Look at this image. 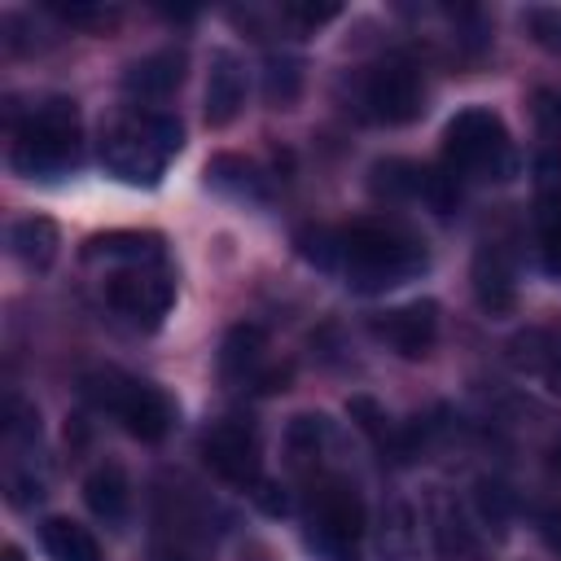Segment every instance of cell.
<instances>
[{"label":"cell","mask_w":561,"mask_h":561,"mask_svg":"<svg viewBox=\"0 0 561 561\" xmlns=\"http://www.w3.org/2000/svg\"><path fill=\"white\" fill-rule=\"evenodd\" d=\"M359 101H364V114L373 123H386V127H403V123L421 118V110H425V83H421L416 61L403 57V53H390L377 66H368L364 88H359Z\"/></svg>","instance_id":"7"},{"label":"cell","mask_w":561,"mask_h":561,"mask_svg":"<svg viewBox=\"0 0 561 561\" xmlns=\"http://www.w3.org/2000/svg\"><path fill=\"white\" fill-rule=\"evenodd\" d=\"M530 110H535V123L543 136L561 140V88H539L530 96Z\"/></svg>","instance_id":"32"},{"label":"cell","mask_w":561,"mask_h":561,"mask_svg":"<svg viewBox=\"0 0 561 561\" xmlns=\"http://www.w3.org/2000/svg\"><path fill=\"white\" fill-rule=\"evenodd\" d=\"M443 171L456 184L460 180H478V184L513 180L517 175V145H513L504 118L486 105L460 110L443 127Z\"/></svg>","instance_id":"4"},{"label":"cell","mask_w":561,"mask_h":561,"mask_svg":"<svg viewBox=\"0 0 561 561\" xmlns=\"http://www.w3.org/2000/svg\"><path fill=\"white\" fill-rule=\"evenodd\" d=\"M57 245H61V232L48 215H22L9 228V250L26 272H48L57 259Z\"/></svg>","instance_id":"18"},{"label":"cell","mask_w":561,"mask_h":561,"mask_svg":"<svg viewBox=\"0 0 561 561\" xmlns=\"http://www.w3.org/2000/svg\"><path fill=\"white\" fill-rule=\"evenodd\" d=\"M368 329H373V337L386 342L394 355L421 359V355H430L434 342H438V302H434V298H416V302L377 311V316L368 320Z\"/></svg>","instance_id":"10"},{"label":"cell","mask_w":561,"mask_h":561,"mask_svg":"<svg viewBox=\"0 0 561 561\" xmlns=\"http://www.w3.org/2000/svg\"><path fill=\"white\" fill-rule=\"evenodd\" d=\"M539 535H543L548 552L561 557V508H557V504H548V508L539 513Z\"/></svg>","instance_id":"34"},{"label":"cell","mask_w":561,"mask_h":561,"mask_svg":"<svg viewBox=\"0 0 561 561\" xmlns=\"http://www.w3.org/2000/svg\"><path fill=\"white\" fill-rule=\"evenodd\" d=\"M39 548L48 561H105L96 535L88 526H79L75 517H44Z\"/></svg>","instance_id":"19"},{"label":"cell","mask_w":561,"mask_h":561,"mask_svg":"<svg viewBox=\"0 0 561 561\" xmlns=\"http://www.w3.org/2000/svg\"><path fill=\"white\" fill-rule=\"evenodd\" d=\"M180 83H184V53H175V48L149 53V57H140V61H131L123 70V92L131 101H140V105L167 101Z\"/></svg>","instance_id":"13"},{"label":"cell","mask_w":561,"mask_h":561,"mask_svg":"<svg viewBox=\"0 0 561 561\" xmlns=\"http://www.w3.org/2000/svg\"><path fill=\"white\" fill-rule=\"evenodd\" d=\"M83 259L105 263L110 272L114 267H153V263H167V245L158 232H105L83 245Z\"/></svg>","instance_id":"16"},{"label":"cell","mask_w":561,"mask_h":561,"mask_svg":"<svg viewBox=\"0 0 561 561\" xmlns=\"http://www.w3.org/2000/svg\"><path fill=\"white\" fill-rule=\"evenodd\" d=\"M267 368V333L259 324H232L224 346H219V373L228 386H250Z\"/></svg>","instance_id":"17"},{"label":"cell","mask_w":561,"mask_h":561,"mask_svg":"<svg viewBox=\"0 0 561 561\" xmlns=\"http://www.w3.org/2000/svg\"><path fill=\"white\" fill-rule=\"evenodd\" d=\"M548 469H552V478H561V443H552V451H548Z\"/></svg>","instance_id":"36"},{"label":"cell","mask_w":561,"mask_h":561,"mask_svg":"<svg viewBox=\"0 0 561 561\" xmlns=\"http://www.w3.org/2000/svg\"><path fill=\"white\" fill-rule=\"evenodd\" d=\"M473 298L486 316H508L517 307V272H513V259L500 241H486L478 254H473Z\"/></svg>","instance_id":"11"},{"label":"cell","mask_w":561,"mask_h":561,"mask_svg":"<svg viewBox=\"0 0 561 561\" xmlns=\"http://www.w3.org/2000/svg\"><path fill=\"white\" fill-rule=\"evenodd\" d=\"M381 526H386V530H381V552H386V557H390V552H394V557H408V552H412V539H416V530H412V508L394 500V504L386 508V522H381Z\"/></svg>","instance_id":"28"},{"label":"cell","mask_w":561,"mask_h":561,"mask_svg":"<svg viewBox=\"0 0 561 561\" xmlns=\"http://www.w3.org/2000/svg\"><path fill=\"white\" fill-rule=\"evenodd\" d=\"M237 561H276V557H272L267 543H245V548L237 552Z\"/></svg>","instance_id":"35"},{"label":"cell","mask_w":561,"mask_h":561,"mask_svg":"<svg viewBox=\"0 0 561 561\" xmlns=\"http://www.w3.org/2000/svg\"><path fill=\"white\" fill-rule=\"evenodd\" d=\"M245 105V66L237 53L219 48L210 57V75H206V123L210 127H228Z\"/></svg>","instance_id":"14"},{"label":"cell","mask_w":561,"mask_h":561,"mask_svg":"<svg viewBox=\"0 0 561 561\" xmlns=\"http://www.w3.org/2000/svg\"><path fill=\"white\" fill-rule=\"evenodd\" d=\"M105 302L136 329H158L175 302V276L167 263L153 267H114L105 276Z\"/></svg>","instance_id":"8"},{"label":"cell","mask_w":561,"mask_h":561,"mask_svg":"<svg viewBox=\"0 0 561 561\" xmlns=\"http://www.w3.org/2000/svg\"><path fill=\"white\" fill-rule=\"evenodd\" d=\"M83 158V118L70 96L9 105V167L26 180H61Z\"/></svg>","instance_id":"1"},{"label":"cell","mask_w":561,"mask_h":561,"mask_svg":"<svg viewBox=\"0 0 561 561\" xmlns=\"http://www.w3.org/2000/svg\"><path fill=\"white\" fill-rule=\"evenodd\" d=\"M346 412H351V421H355L373 443H381V447H386V443H390V447L399 443V434L390 430V416H386V408H381L377 399H368V394H351Z\"/></svg>","instance_id":"26"},{"label":"cell","mask_w":561,"mask_h":561,"mask_svg":"<svg viewBox=\"0 0 561 561\" xmlns=\"http://www.w3.org/2000/svg\"><path fill=\"white\" fill-rule=\"evenodd\" d=\"M53 18H61L66 26H79V31H92V35H105L110 26H118V9L114 4H88V0H75V4H48Z\"/></svg>","instance_id":"25"},{"label":"cell","mask_w":561,"mask_h":561,"mask_svg":"<svg viewBox=\"0 0 561 561\" xmlns=\"http://www.w3.org/2000/svg\"><path fill=\"white\" fill-rule=\"evenodd\" d=\"M83 504L96 522L105 526H123L127 513H131V482H127V469L118 460H101L88 469L83 478Z\"/></svg>","instance_id":"15"},{"label":"cell","mask_w":561,"mask_h":561,"mask_svg":"<svg viewBox=\"0 0 561 561\" xmlns=\"http://www.w3.org/2000/svg\"><path fill=\"white\" fill-rule=\"evenodd\" d=\"M535 237H539V263H543V272L548 276H561V197H539Z\"/></svg>","instance_id":"24"},{"label":"cell","mask_w":561,"mask_h":561,"mask_svg":"<svg viewBox=\"0 0 561 561\" xmlns=\"http://www.w3.org/2000/svg\"><path fill=\"white\" fill-rule=\"evenodd\" d=\"M298 254H302L307 263L333 272V267H337V228H324V224L302 228V232H298Z\"/></svg>","instance_id":"27"},{"label":"cell","mask_w":561,"mask_h":561,"mask_svg":"<svg viewBox=\"0 0 561 561\" xmlns=\"http://www.w3.org/2000/svg\"><path fill=\"white\" fill-rule=\"evenodd\" d=\"M184 145V123L167 110L136 105L123 110L105 131H101V167L136 188H153L167 171V162Z\"/></svg>","instance_id":"3"},{"label":"cell","mask_w":561,"mask_h":561,"mask_svg":"<svg viewBox=\"0 0 561 561\" xmlns=\"http://www.w3.org/2000/svg\"><path fill=\"white\" fill-rule=\"evenodd\" d=\"M0 561H22V552H18V548H4V557H0Z\"/></svg>","instance_id":"37"},{"label":"cell","mask_w":561,"mask_h":561,"mask_svg":"<svg viewBox=\"0 0 561 561\" xmlns=\"http://www.w3.org/2000/svg\"><path fill=\"white\" fill-rule=\"evenodd\" d=\"M206 184L232 202H259L263 197V171L259 162L241 158V153H219L206 162Z\"/></svg>","instance_id":"20"},{"label":"cell","mask_w":561,"mask_h":561,"mask_svg":"<svg viewBox=\"0 0 561 561\" xmlns=\"http://www.w3.org/2000/svg\"><path fill=\"white\" fill-rule=\"evenodd\" d=\"M83 394L110 412L131 438L140 443H158L171 434L175 425V403L167 390H158L153 381H140V377H127L118 368H96L83 377Z\"/></svg>","instance_id":"5"},{"label":"cell","mask_w":561,"mask_h":561,"mask_svg":"<svg viewBox=\"0 0 561 561\" xmlns=\"http://www.w3.org/2000/svg\"><path fill=\"white\" fill-rule=\"evenodd\" d=\"M508 364L517 373H535L552 394H561V320L522 329L508 342Z\"/></svg>","instance_id":"12"},{"label":"cell","mask_w":561,"mask_h":561,"mask_svg":"<svg viewBox=\"0 0 561 561\" xmlns=\"http://www.w3.org/2000/svg\"><path fill=\"white\" fill-rule=\"evenodd\" d=\"M202 460L210 465L215 478H224V482H232L241 491H250L263 478L259 434L237 416H224L202 434Z\"/></svg>","instance_id":"9"},{"label":"cell","mask_w":561,"mask_h":561,"mask_svg":"<svg viewBox=\"0 0 561 561\" xmlns=\"http://www.w3.org/2000/svg\"><path fill=\"white\" fill-rule=\"evenodd\" d=\"M526 35L543 48V53H552V57H561V9H552V4H535V9H526Z\"/></svg>","instance_id":"29"},{"label":"cell","mask_w":561,"mask_h":561,"mask_svg":"<svg viewBox=\"0 0 561 561\" xmlns=\"http://www.w3.org/2000/svg\"><path fill=\"white\" fill-rule=\"evenodd\" d=\"M364 500L346 478L316 473L307 491V548L316 561H359Z\"/></svg>","instance_id":"6"},{"label":"cell","mask_w":561,"mask_h":561,"mask_svg":"<svg viewBox=\"0 0 561 561\" xmlns=\"http://www.w3.org/2000/svg\"><path fill=\"white\" fill-rule=\"evenodd\" d=\"M434 548H438V557H465V552H473V530H469V522H465V513H460V504L456 500H434Z\"/></svg>","instance_id":"23"},{"label":"cell","mask_w":561,"mask_h":561,"mask_svg":"<svg viewBox=\"0 0 561 561\" xmlns=\"http://www.w3.org/2000/svg\"><path fill=\"white\" fill-rule=\"evenodd\" d=\"M250 495H254V504H259L263 513H272V517H280V513L289 508L285 486H280V482H272V478H259V482L250 486Z\"/></svg>","instance_id":"33"},{"label":"cell","mask_w":561,"mask_h":561,"mask_svg":"<svg viewBox=\"0 0 561 561\" xmlns=\"http://www.w3.org/2000/svg\"><path fill=\"white\" fill-rule=\"evenodd\" d=\"M473 500H478V513H482V522H491V526H504V522H508V504H513V495H508L500 482H491V478H478V486H473Z\"/></svg>","instance_id":"31"},{"label":"cell","mask_w":561,"mask_h":561,"mask_svg":"<svg viewBox=\"0 0 561 561\" xmlns=\"http://www.w3.org/2000/svg\"><path fill=\"white\" fill-rule=\"evenodd\" d=\"M302 96V61L294 53H272L263 61V101L272 110H294Z\"/></svg>","instance_id":"22"},{"label":"cell","mask_w":561,"mask_h":561,"mask_svg":"<svg viewBox=\"0 0 561 561\" xmlns=\"http://www.w3.org/2000/svg\"><path fill=\"white\" fill-rule=\"evenodd\" d=\"M430 263L421 232H412L399 219H359L351 228H337V267L346 272V285L364 294L394 289L412 276H421Z\"/></svg>","instance_id":"2"},{"label":"cell","mask_w":561,"mask_h":561,"mask_svg":"<svg viewBox=\"0 0 561 561\" xmlns=\"http://www.w3.org/2000/svg\"><path fill=\"white\" fill-rule=\"evenodd\" d=\"M324 447H329V421H324L320 412H298V416L285 425V456H289L294 469L311 473V469L320 465Z\"/></svg>","instance_id":"21"},{"label":"cell","mask_w":561,"mask_h":561,"mask_svg":"<svg viewBox=\"0 0 561 561\" xmlns=\"http://www.w3.org/2000/svg\"><path fill=\"white\" fill-rule=\"evenodd\" d=\"M342 13V4H311V0H285L280 4V22L298 26V31H316L324 22H333Z\"/></svg>","instance_id":"30"}]
</instances>
